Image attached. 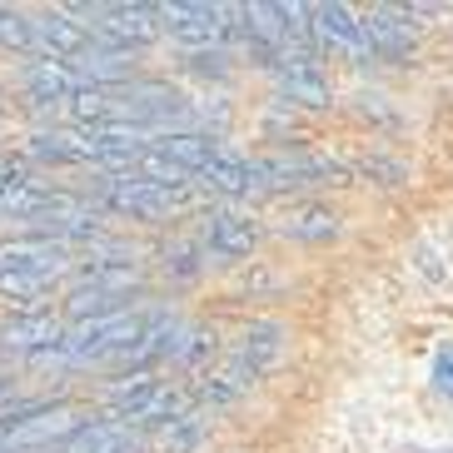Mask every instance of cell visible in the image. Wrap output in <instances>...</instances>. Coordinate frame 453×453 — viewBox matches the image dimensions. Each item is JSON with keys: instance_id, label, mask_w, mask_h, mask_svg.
<instances>
[{"instance_id": "obj_1", "label": "cell", "mask_w": 453, "mask_h": 453, "mask_svg": "<svg viewBox=\"0 0 453 453\" xmlns=\"http://www.w3.org/2000/svg\"><path fill=\"white\" fill-rule=\"evenodd\" d=\"M75 265H81L75 250L50 240V234L11 240L0 250V299H11V304H35V299L50 294Z\"/></svg>"}, {"instance_id": "obj_2", "label": "cell", "mask_w": 453, "mask_h": 453, "mask_svg": "<svg viewBox=\"0 0 453 453\" xmlns=\"http://www.w3.org/2000/svg\"><path fill=\"white\" fill-rule=\"evenodd\" d=\"M155 314H134V309H115L100 319H81L75 329H65V339L45 354L41 364H100V359H120L125 349H134V339L145 334V324Z\"/></svg>"}, {"instance_id": "obj_3", "label": "cell", "mask_w": 453, "mask_h": 453, "mask_svg": "<svg viewBox=\"0 0 453 453\" xmlns=\"http://www.w3.org/2000/svg\"><path fill=\"white\" fill-rule=\"evenodd\" d=\"M100 204L125 219H174L180 210L200 204V185H150L134 174H110L100 185Z\"/></svg>"}, {"instance_id": "obj_4", "label": "cell", "mask_w": 453, "mask_h": 453, "mask_svg": "<svg viewBox=\"0 0 453 453\" xmlns=\"http://www.w3.org/2000/svg\"><path fill=\"white\" fill-rule=\"evenodd\" d=\"M70 15H85L81 26L90 30L95 45H105V50H140V45L160 41V15L155 5H65Z\"/></svg>"}, {"instance_id": "obj_5", "label": "cell", "mask_w": 453, "mask_h": 453, "mask_svg": "<svg viewBox=\"0 0 453 453\" xmlns=\"http://www.w3.org/2000/svg\"><path fill=\"white\" fill-rule=\"evenodd\" d=\"M160 15V35H170L174 45L189 50H210L225 45L240 30V11L234 5H210V0H174V5H155Z\"/></svg>"}, {"instance_id": "obj_6", "label": "cell", "mask_w": 453, "mask_h": 453, "mask_svg": "<svg viewBox=\"0 0 453 453\" xmlns=\"http://www.w3.org/2000/svg\"><path fill=\"white\" fill-rule=\"evenodd\" d=\"M140 284V265L134 259H90V269H85L81 280H75V289H70V314L75 319H100V314H115V309H125V299H130V289Z\"/></svg>"}, {"instance_id": "obj_7", "label": "cell", "mask_w": 453, "mask_h": 453, "mask_svg": "<svg viewBox=\"0 0 453 453\" xmlns=\"http://www.w3.org/2000/svg\"><path fill=\"white\" fill-rule=\"evenodd\" d=\"M90 424L81 409L55 403V409H35V413H15L0 424V453H45L55 443H70L81 428Z\"/></svg>"}, {"instance_id": "obj_8", "label": "cell", "mask_w": 453, "mask_h": 453, "mask_svg": "<svg viewBox=\"0 0 453 453\" xmlns=\"http://www.w3.org/2000/svg\"><path fill=\"white\" fill-rule=\"evenodd\" d=\"M339 165L319 160V155H269V160H250V195H269V189H304V185H329L339 180Z\"/></svg>"}, {"instance_id": "obj_9", "label": "cell", "mask_w": 453, "mask_h": 453, "mask_svg": "<svg viewBox=\"0 0 453 453\" xmlns=\"http://www.w3.org/2000/svg\"><path fill=\"white\" fill-rule=\"evenodd\" d=\"M269 75L280 85V95H289L294 105H329V75L314 65V55L304 45H284L269 55Z\"/></svg>"}, {"instance_id": "obj_10", "label": "cell", "mask_w": 453, "mask_h": 453, "mask_svg": "<svg viewBox=\"0 0 453 453\" xmlns=\"http://www.w3.org/2000/svg\"><path fill=\"white\" fill-rule=\"evenodd\" d=\"M30 41H35L41 60H60V65H75L81 55L95 50L90 30H85L70 11H41V15H30Z\"/></svg>"}, {"instance_id": "obj_11", "label": "cell", "mask_w": 453, "mask_h": 453, "mask_svg": "<svg viewBox=\"0 0 453 453\" xmlns=\"http://www.w3.org/2000/svg\"><path fill=\"white\" fill-rule=\"evenodd\" d=\"M309 35H314L324 50H339V55H349V60H364V55H369L359 15L349 11V5H339V0H329V5H309Z\"/></svg>"}, {"instance_id": "obj_12", "label": "cell", "mask_w": 453, "mask_h": 453, "mask_svg": "<svg viewBox=\"0 0 453 453\" xmlns=\"http://www.w3.org/2000/svg\"><path fill=\"white\" fill-rule=\"evenodd\" d=\"M60 339H65V324L55 319V314H45V309L15 314V319L0 329V349H5V354H20V359H35V364H41Z\"/></svg>"}, {"instance_id": "obj_13", "label": "cell", "mask_w": 453, "mask_h": 453, "mask_svg": "<svg viewBox=\"0 0 453 453\" xmlns=\"http://www.w3.org/2000/svg\"><path fill=\"white\" fill-rule=\"evenodd\" d=\"M204 244H210L219 259H244V254L259 244V225H254L244 210H234V204L210 210V219H204Z\"/></svg>"}, {"instance_id": "obj_14", "label": "cell", "mask_w": 453, "mask_h": 453, "mask_svg": "<svg viewBox=\"0 0 453 453\" xmlns=\"http://www.w3.org/2000/svg\"><path fill=\"white\" fill-rule=\"evenodd\" d=\"M30 160L45 165H100V140L90 130H45L30 140Z\"/></svg>"}, {"instance_id": "obj_15", "label": "cell", "mask_w": 453, "mask_h": 453, "mask_svg": "<svg viewBox=\"0 0 453 453\" xmlns=\"http://www.w3.org/2000/svg\"><path fill=\"white\" fill-rule=\"evenodd\" d=\"M150 150H155L160 160H170L180 174H189V180H195V170H200L204 160L219 155L210 134H195V130H155L150 134Z\"/></svg>"}, {"instance_id": "obj_16", "label": "cell", "mask_w": 453, "mask_h": 453, "mask_svg": "<svg viewBox=\"0 0 453 453\" xmlns=\"http://www.w3.org/2000/svg\"><path fill=\"white\" fill-rule=\"evenodd\" d=\"M20 81H26V95L35 105H70V100L85 90V85L75 81V70L60 65V60H30Z\"/></svg>"}, {"instance_id": "obj_17", "label": "cell", "mask_w": 453, "mask_h": 453, "mask_svg": "<svg viewBox=\"0 0 453 453\" xmlns=\"http://www.w3.org/2000/svg\"><path fill=\"white\" fill-rule=\"evenodd\" d=\"M359 26H364L369 50H379V55H403L413 45L409 11H399V5H373L369 15H359Z\"/></svg>"}, {"instance_id": "obj_18", "label": "cell", "mask_w": 453, "mask_h": 453, "mask_svg": "<svg viewBox=\"0 0 453 453\" xmlns=\"http://www.w3.org/2000/svg\"><path fill=\"white\" fill-rule=\"evenodd\" d=\"M280 234L304 240V244H329L334 234H339V214L324 210V204H294V210L280 219Z\"/></svg>"}, {"instance_id": "obj_19", "label": "cell", "mask_w": 453, "mask_h": 453, "mask_svg": "<svg viewBox=\"0 0 453 453\" xmlns=\"http://www.w3.org/2000/svg\"><path fill=\"white\" fill-rule=\"evenodd\" d=\"M195 185L200 189H214V195H225V200H240L250 195V160H229V155H214L195 170Z\"/></svg>"}, {"instance_id": "obj_20", "label": "cell", "mask_w": 453, "mask_h": 453, "mask_svg": "<svg viewBox=\"0 0 453 453\" xmlns=\"http://www.w3.org/2000/svg\"><path fill=\"white\" fill-rule=\"evenodd\" d=\"M65 453H134V434H130V424H115V418L85 424L81 434L65 443Z\"/></svg>"}, {"instance_id": "obj_21", "label": "cell", "mask_w": 453, "mask_h": 453, "mask_svg": "<svg viewBox=\"0 0 453 453\" xmlns=\"http://www.w3.org/2000/svg\"><path fill=\"white\" fill-rule=\"evenodd\" d=\"M204 439V424H200V413H180V418H170V424L160 428V453H195Z\"/></svg>"}, {"instance_id": "obj_22", "label": "cell", "mask_w": 453, "mask_h": 453, "mask_svg": "<svg viewBox=\"0 0 453 453\" xmlns=\"http://www.w3.org/2000/svg\"><path fill=\"white\" fill-rule=\"evenodd\" d=\"M0 50H35V41H30V15L26 11L0 5Z\"/></svg>"}, {"instance_id": "obj_23", "label": "cell", "mask_w": 453, "mask_h": 453, "mask_svg": "<svg viewBox=\"0 0 453 453\" xmlns=\"http://www.w3.org/2000/svg\"><path fill=\"white\" fill-rule=\"evenodd\" d=\"M434 388L453 399V349H449V354H439V364H434Z\"/></svg>"}]
</instances>
